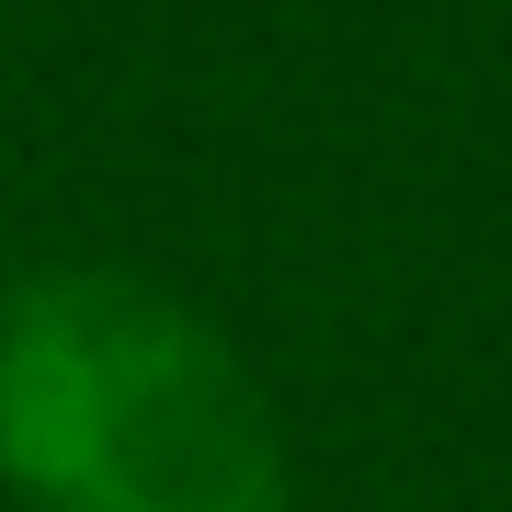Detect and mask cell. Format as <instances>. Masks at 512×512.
I'll list each match as a JSON object with an SVG mask.
<instances>
[{
    "mask_svg": "<svg viewBox=\"0 0 512 512\" xmlns=\"http://www.w3.org/2000/svg\"><path fill=\"white\" fill-rule=\"evenodd\" d=\"M0 467L57 512H285V444L239 353L126 274L12 296Z\"/></svg>",
    "mask_w": 512,
    "mask_h": 512,
    "instance_id": "1",
    "label": "cell"
}]
</instances>
